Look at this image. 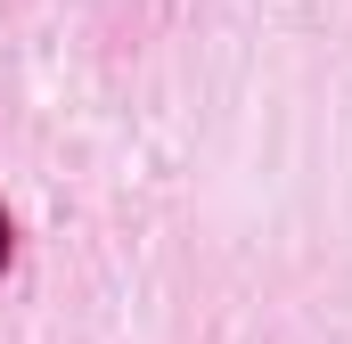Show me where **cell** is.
<instances>
[{"label": "cell", "instance_id": "1", "mask_svg": "<svg viewBox=\"0 0 352 344\" xmlns=\"http://www.w3.org/2000/svg\"><path fill=\"white\" fill-rule=\"evenodd\" d=\"M0 262H8V213H0Z\"/></svg>", "mask_w": 352, "mask_h": 344}]
</instances>
